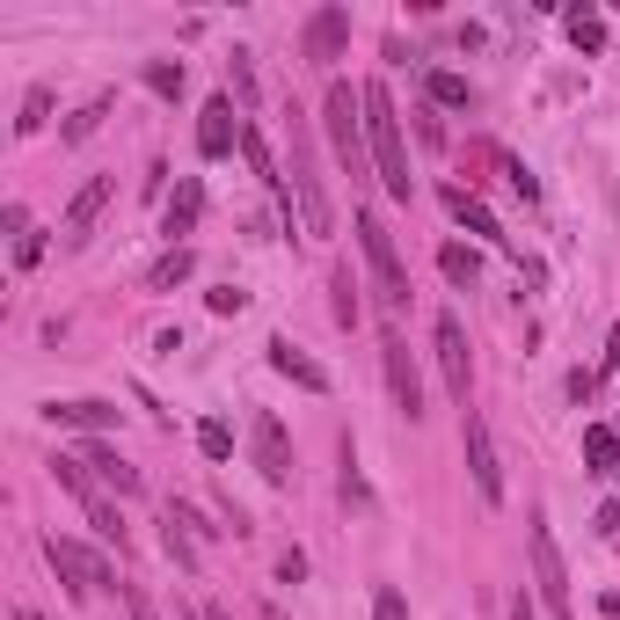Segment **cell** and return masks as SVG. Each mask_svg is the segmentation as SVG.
<instances>
[{
    "instance_id": "f1b7e54d",
    "label": "cell",
    "mask_w": 620,
    "mask_h": 620,
    "mask_svg": "<svg viewBox=\"0 0 620 620\" xmlns=\"http://www.w3.org/2000/svg\"><path fill=\"white\" fill-rule=\"evenodd\" d=\"M102 118H110V96H96L88 110H81V118H66V139H88V132H96Z\"/></svg>"
},
{
    "instance_id": "7c38bea8",
    "label": "cell",
    "mask_w": 620,
    "mask_h": 620,
    "mask_svg": "<svg viewBox=\"0 0 620 620\" xmlns=\"http://www.w3.org/2000/svg\"><path fill=\"white\" fill-rule=\"evenodd\" d=\"M110 191H118V175H96V183H81V197H73L66 219H59V241H66V248H81V241L96 234V219H102V205H110Z\"/></svg>"
},
{
    "instance_id": "e575fe53",
    "label": "cell",
    "mask_w": 620,
    "mask_h": 620,
    "mask_svg": "<svg viewBox=\"0 0 620 620\" xmlns=\"http://www.w3.org/2000/svg\"><path fill=\"white\" fill-rule=\"evenodd\" d=\"M37 256H45V234H37V227H29V234H15V263H23V270H29V263H37Z\"/></svg>"
},
{
    "instance_id": "5b68a950",
    "label": "cell",
    "mask_w": 620,
    "mask_h": 620,
    "mask_svg": "<svg viewBox=\"0 0 620 620\" xmlns=\"http://www.w3.org/2000/svg\"><path fill=\"white\" fill-rule=\"evenodd\" d=\"M460 453H467L475 497H482V503H503V460H497V438H489V424H482L475 409L460 416Z\"/></svg>"
},
{
    "instance_id": "52a82bcc",
    "label": "cell",
    "mask_w": 620,
    "mask_h": 620,
    "mask_svg": "<svg viewBox=\"0 0 620 620\" xmlns=\"http://www.w3.org/2000/svg\"><path fill=\"white\" fill-rule=\"evenodd\" d=\"M533 592L548 598L555 620H576V613H570V570H562V548H555L548 519H533Z\"/></svg>"
},
{
    "instance_id": "7402d4cb",
    "label": "cell",
    "mask_w": 620,
    "mask_h": 620,
    "mask_svg": "<svg viewBox=\"0 0 620 620\" xmlns=\"http://www.w3.org/2000/svg\"><path fill=\"white\" fill-rule=\"evenodd\" d=\"M570 45L576 51H606V23H598L592 8H576V15H570Z\"/></svg>"
},
{
    "instance_id": "30bf717a",
    "label": "cell",
    "mask_w": 620,
    "mask_h": 620,
    "mask_svg": "<svg viewBox=\"0 0 620 620\" xmlns=\"http://www.w3.org/2000/svg\"><path fill=\"white\" fill-rule=\"evenodd\" d=\"M234 139H248V124H241L234 96H212L205 102V118H197V154H205V161H227Z\"/></svg>"
},
{
    "instance_id": "4316f807",
    "label": "cell",
    "mask_w": 620,
    "mask_h": 620,
    "mask_svg": "<svg viewBox=\"0 0 620 620\" xmlns=\"http://www.w3.org/2000/svg\"><path fill=\"white\" fill-rule=\"evenodd\" d=\"M45 118H51V88H29V96H23V118H15V132H37Z\"/></svg>"
},
{
    "instance_id": "f35d334b",
    "label": "cell",
    "mask_w": 620,
    "mask_h": 620,
    "mask_svg": "<svg viewBox=\"0 0 620 620\" xmlns=\"http://www.w3.org/2000/svg\"><path fill=\"white\" fill-rule=\"evenodd\" d=\"M175 620H212V613H197V606H175Z\"/></svg>"
},
{
    "instance_id": "f546056e",
    "label": "cell",
    "mask_w": 620,
    "mask_h": 620,
    "mask_svg": "<svg viewBox=\"0 0 620 620\" xmlns=\"http://www.w3.org/2000/svg\"><path fill=\"white\" fill-rule=\"evenodd\" d=\"M168 525H183V533H227V525H205L197 503H168Z\"/></svg>"
},
{
    "instance_id": "ffe728a7",
    "label": "cell",
    "mask_w": 620,
    "mask_h": 620,
    "mask_svg": "<svg viewBox=\"0 0 620 620\" xmlns=\"http://www.w3.org/2000/svg\"><path fill=\"white\" fill-rule=\"evenodd\" d=\"M424 96L438 102V110H467L475 88H467V73H424Z\"/></svg>"
},
{
    "instance_id": "1f68e13d",
    "label": "cell",
    "mask_w": 620,
    "mask_h": 620,
    "mask_svg": "<svg viewBox=\"0 0 620 620\" xmlns=\"http://www.w3.org/2000/svg\"><path fill=\"white\" fill-rule=\"evenodd\" d=\"M205 307H212V314H241V307H248V292H241V285H219V292H205Z\"/></svg>"
},
{
    "instance_id": "7a4b0ae2",
    "label": "cell",
    "mask_w": 620,
    "mask_h": 620,
    "mask_svg": "<svg viewBox=\"0 0 620 620\" xmlns=\"http://www.w3.org/2000/svg\"><path fill=\"white\" fill-rule=\"evenodd\" d=\"M285 139H292V205H300V234L329 241L336 234V205H329V191H321V175H314V139H307V124H300V110L285 118Z\"/></svg>"
},
{
    "instance_id": "8fae6325",
    "label": "cell",
    "mask_w": 620,
    "mask_h": 620,
    "mask_svg": "<svg viewBox=\"0 0 620 620\" xmlns=\"http://www.w3.org/2000/svg\"><path fill=\"white\" fill-rule=\"evenodd\" d=\"M380 358H387V387H394V409H402L409 424L424 416V380H416V358H409V343L394 329L380 336Z\"/></svg>"
},
{
    "instance_id": "2e32d148",
    "label": "cell",
    "mask_w": 620,
    "mask_h": 620,
    "mask_svg": "<svg viewBox=\"0 0 620 620\" xmlns=\"http://www.w3.org/2000/svg\"><path fill=\"white\" fill-rule=\"evenodd\" d=\"M81 467H96L118 497H132V489H139V467H124V453H118V446H102V438H88V446H81Z\"/></svg>"
},
{
    "instance_id": "ab89813d",
    "label": "cell",
    "mask_w": 620,
    "mask_h": 620,
    "mask_svg": "<svg viewBox=\"0 0 620 620\" xmlns=\"http://www.w3.org/2000/svg\"><path fill=\"white\" fill-rule=\"evenodd\" d=\"M15 620H45V613H37V606H15Z\"/></svg>"
},
{
    "instance_id": "836d02e7",
    "label": "cell",
    "mask_w": 620,
    "mask_h": 620,
    "mask_svg": "<svg viewBox=\"0 0 620 620\" xmlns=\"http://www.w3.org/2000/svg\"><path fill=\"white\" fill-rule=\"evenodd\" d=\"M124 613H132V620H161V606H154L139 584H124Z\"/></svg>"
},
{
    "instance_id": "5bb4252c",
    "label": "cell",
    "mask_w": 620,
    "mask_h": 620,
    "mask_svg": "<svg viewBox=\"0 0 620 620\" xmlns=\"http://www.w3.org/2000/svg\"><path fill=\"white\" fill-rule=\"evenodd\" d=\"M438 197H446V212H453L460 227H467V234H482V241H489V248H511V234H503V227H497V212H489L482 197H467V191H460V183H446V191H438Z\"/></svg>"
},
{
    "instance_id": "277c9868",
    "label": "cell",
    "mask_w": 620,
    "mask_h": 620,
    "mask_svg": "<svg viewBox=\"0 0 620 620\" xmlns=\"http://www.w3.org/2000/svg\"><path fill=\"white\" fill-rule=\"evenodd\" d=\"M358 219V248H365V270H373V285H380L387 307H409V270H402V248L387 234L380 212H351Z\"/></svg>"
},
{
    "instance_id": "83f0119b",
    "label": "cell",
    "mask_w": 620,
    "mask_h": 620,
    "mask_svg": "<svg viewBox=\"0 0 620 620\" xmlns=\"http://www.w3.org/2000/svg\"><path fill=\"white\" fill-rule=\"evenodd\" d=\"M146 88H154V96H183V66L154 59V66H146Z\"/></svg>"
},
{
    "instance_id": "4dcf8cb0",
    "label": "cell",
    "mask_w": 620,
    "mask_h": 620,
    "mask_svg": "<svg viewBox=\"0 0 620 620\" xmlns=\"http://www.w3.org/2000/svg\"><path fill=\"white\" fill-rule=\"evenodd\" d=\"M373 620H409V598L394 592V584H380V598H373Z\"/></svg>"
},
{
    "instance_id": "ba28073f",
    "label": "cell",
    "mask_w": 620,
    "mask_h": 620,
    "mask_svg": "<svg viewBox=\"0 0 620 620\" xmlns=\"http://www.w3.org/2000/svg\"><path fill=\"white\" fill-rule=\"evenodd\" d=\"M430 343H438V373H446V394L467 409V387H475V358H467V329H460V314H438V321H430Z\"/></svg>"
},
{
    "instance_id": "44dd1931",
    "label": "cell",
    "mask_w": 620,
    "mask_h": 620,
    "mask_svg": "<svg viewBox=\"0 0 620 620\" xmlns=\"http://www.w3.org/2000/svg\"><path fill=\"white\" fill-rule=\"evenodd\" d=\"M191 270H197V256H191V248H168V256L154 263V270H146V285H154V292H175L183 278H191Z\"/></svg>"
},
{
    "instance_id": "484cf974",
    "label": "cell",
    "mask_w": 620,
    "mask_h": 620,
    "mask_svg": "<svg viewBox=\"0 0 620 620\" xmlns=\"http://www.w3.org/2000/svg\"><path fill=\"white\" fill-rule=\"evenodd\" d=\"M81 503H88V525H96L102 540H118V548H124V519H118V511H110L102 497H81Z\"/></svg>"
},
{
    "instance_id": "74e56055",
    "label": "cell",
    "mask_w": 620,
    "mask_h": 620,
    "mask_svg": "<svg viewBox=\"0 0 620 620\" xmlns=\"http://www.w3.org/2000/svg\"><path fill=\"white\" fill-rule=\"evenodd\" d=\"M511 620H533V598H525V592L511 598Z\"/></svg>"
},
{
    "instance_id": "d590c367",
    "label": "cell",
    "mask_w": 620,
    "mask_h": 620,
    "mask_svg": "<svg viewBox=\"0 0 620 620\" xmlns=\"http://www.w3.org/2000/svg\"><path fill=\"white\" fill-rule=\"evenodd\" d=\"M606 373H620V321H613V336H606V351H598V380Z\"/></svg>"
},
{
    "instance_id": "d6a6232c",
    "label": "cell",
    "mask_w": 620,
    "mask_h": 620,
    "mask_svg": "<svg viewBox=\"0 0 620 620\" xmlns=\"http://www.w3.org/2000/svg\"><path fill=\"white\" fill-rule=\"evenodd\" d=\"M161 540H168V555H175V562H183V570H197V548H191V533H183V525H168Z\"/></svg>"
},
{
    "instance_id": "603a6c76",
    "label": "cell",
    "mask_w": 620,
    "mask_h": 620,
    "mask_svg": "<svg viewBox=\"0 0 620 620\" xmlns=\"http://www.w3.org/2000/svg\"><path fill=\"white\" fill-rule=\"evenodd\" d=\"M197 453H205V460H227V453H234V430L219 424V416H205V424H197Z\"/></svg>"
},
{
    "instance_id": "8d00e7d4",
    "label": "cell",
    "mask_w": 620,
    "mask_h": 620,
    "mask_svg": "<svg viewBox=\"0 0 620 620\" xmlns=\"http://www.w3.org/2000/svg\"><path fill=\"white\" fill-rule=\"evenodd\" d=\"M234 88H241V102L256 96V73H248V51H234Z\"/></svg>"
},
{
    "instance_id": "e0dca14e",
    "label": "cell",
    "mask_w": 620,
    "mask_h": 620,
    "mask_svg": "<svg viewBox=\"0 0 620 620\" xmlns=\"http://www.w3.org/2000/svg\"><path fill=\"white\" fill-rule=\"evenodd\" d=\"M197 212H205V183H197V175H183V183H175V197L161 205L168 241H175V234H191V227H197Z\"/></svg>"
},
{
    "instance_id": "ac0fdd59",
    "label": "cell",
    "mask_w": 620,
    "mask_h": 620,
    "mask_svg": "<svg viewBox=\"0 0 620 620\" xmlns=\"http://www.w3.org/2000/svg\"><path fill=\"white\" fill-rule=\"evenodd\" d=\"M45 416L51 424H73V430H118V409L110 402H51Z\"/></svg>"
},
{
    "instance_id": "cb8c5ba5",
    "label": "cell",
    "mask_w": 620,
    "mask_h": 620,
    "mask_svg": "<svg viewBox=\"0 0 620 620\" xmlns=\"http://www.w3.org/2000/svg\"><path fill=\"white\" fill-rule=\"evenodd\" d=\"M438 263H446L453 285H475V270H482V256H475V248H460V241H446V256H438Z\"/></svg>"
},
{
    "instance_id": "4fadbf2b",
    "label": "cell",
    "mask_w": 620,
    "mask_h": 620,
    "mask_svg": "<svg viewBox=\"0 0 620 620\" xmlns=\"http://www.w3.org/2000/svg\"><path fill=\"white\" fill-rule=\"evenodd\" d=\"M300 45H307L314 66H329V59H343V45H351V15L343 8H314L307 29H300Z\"/></svg>"
},
{
    "instance_id": "8992f818",
    "label": "cell",
    "mask_w": 620,
    "mask_h": 620,
    "mask_svg": "<svg viewBox=\"0 0 620 620\" xmlns=\"http://www.w3.org/2000/svg\"><path fill=\"white\" fill-rule=\"evenodd\" d=\"M45 555H51V570L66 576V592H81V598H88V592H102V584L118 576V570H110V555L81 548V540H66V533H51V540H45Z\"/></svg>"
},
{
    "instance_id": "3957f363",
    "label": "cell",
    "mask_w": 620,
    "mask_h": 620,
    "mask_svg": "<svg viewBox=\"0 0 620 620\" xmlns=\"http://www.w3.org/2000/svg\"><path fill=\"white\" fill-rule=\"evenodd\" d=\"M321 124H329L336 161L351 168V175H365V168H373V139H365V88L329 81V96H321Z\"/></svg>"
},
{
    "instance_id": "9c48e42d",
    "label": "cell",
    "mask_w": 620,
    "mask_h": 620,
    "mask_svg": "<svg viewBox=\"0 0 620 620\" xmlns=\"http://www.w3.org/2000/svg\"><path fill=\"white\" fill-rule=\"evenodd\" d=\"M248 446H256V475L270 482V489H285L292 482V438H285V424H278L270 409L248 424Z\"/></svg>"
},
{
    "instance_id": "6da1fadb",
    "label": "cell",
    "mask_w": 620,
    "mask_h": 620,
    "mask_svg": "<svg viewBox=\"0 0 620 620\" xmlns=\"http://www.w3.org/2000/svg\"><path fill=\"white\" fill-rule=\"evenodd\" d=\"M365 139H373V175L387 183L394 205L416 197V175H409V146H402V110L387 96L380 81H365Z\"/></svg>"
},
{
    "instance_id": "d6986e66",
    "label": "cell",
    "mask_w": 620,
    "mask_h": 620,
    "mask_svg": "<svg viewBox=\"0 0 620 620\" xmlns=\"http://www.w3.org/2000/svg\"><path fill=\"white\" fill-rule=\"evenodd\" d=\"M613 467H620V438L606 424H592L584 430V475H613Z\"/></svg>"
},
{
    "instance_id": "9a60e30c",
    "label": "cell",
    "mask_w": 620,
    "mask_h": 620,
    "mask_svg": "<svg viewBox=\"0 0 620 620\" xmlns=\"http://www.w3.org/2000/svg\"><path fill=\"white\" fill-rule=\"evenodd\" d=\"M270 373H278V380H292V387H307V394H329V373H321V365H314L292 336H278V343H270Z\"/></svg>"
},
{
    "instance_id": "d4e9b609",
    "label": "cell",
    "mask_w": 620,
    "mask_h": 620,
    "mask_svg": "<svg viewBox=\"0 0 620 620\" xmlns=\"http://www.w3.org/2000/svg\"><path fill=\"white\" fill-rule=\"evenodd\" d=\"M336 321H343V329H358V321H365L358 285H351V270H336Z\"/></svg>"
}]
</instances>
